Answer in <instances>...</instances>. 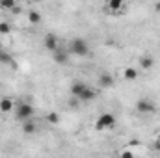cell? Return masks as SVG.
I'll use <instances>...</instances> for the list:
<instances>
[{
	"label": "cell",
	"mask_w": 160,
	"mask_h": 158,
	"mask_svg": "<svg viewBox=\"0 0 160 158\" xmlns=\"http://www.w3.org/2000/svg\"><path fill=\"white\" fill-rule=\"evenodd\" d=\"M69 50L77 56H88L89 54V45L86 39H80V37H75V39L69 43Z\"/></svg>",
	"instance_id": "cell-1"
},
{
	"label": "cell",
	"mask_w": 160,
	"mask_h": 158,
	"mask_svg": "<svg viewBox=\"0 0 160 158\" xmlns=\"http://www.w3.org/2000/svg\"><path fill=\"white\" fill-rule=\"evenodd\" d=\"M116 117L112 114H101L99 119L95 121V130H106V128H114Z\"/></svg>",
	"instance_id": "cell-2"
},
{
	"label": "cell",
	"mask_w": 160,
	"mask_h": 158,
	"mask_svg": "<svg viewBox=\"0 0 160 158\" xmlns=\"http://www.w3.org/2000/svg\"><path fill=\"white\" fill-rule=\"evenodd\" d=\"M34 116V106L32 104H26V102H19L17 104V119L19 121H28V119Z\"/></svg>",
	"instance_id": "cell-3"
},
{
	"label": "cell",
	"mask_w": 160,
	"mask_h": 158,
	"mask_svg": "<svg viewBox=\"0 0 160 158\" xmlns=\"http://www.w3.org/2000/svg\"><path fill=\"white\" fill-rule=\"evenodd\" d=\"M136 110L140 114H151V112H155V104L151 101H147V99H140L136 102Z\"/></svg>",
	"instance_id": "cell-4"
},
{
	"label": "cell",
	"mask_w": 160,
	"mask_h": 158,
	"mask_svg": "<svg viewBox=\"0 0 160 158\" xmlns=\"http://www.w3.org/2000/svg\"><path fill=\"white\" fill-rule=\"evenodd\" d=\"M43 47L47 50H50V52H56L58 50V37L54 34H47L45 39H43Z\"/></svg>",
	"instance_id": "cell-5"
},
{
	"label": "cell",
	"mask_w": 160,
	"mask_h": 158,
	"mask_svg": "<svg viewBox=\"0 0 160 158\" xmlns=\"http://www.w3.org/2000/svg\"><path fill=\"white\" fill-rule=\"evenodd\" d=\"M95 97H97V91H95L93 87H89V86H88V87L82 91V95L78 97V101H80V102H89V101H93Z\"/></svg>",
	"instance_id": "cell-6"
},
{
	"label": "cell",
	"mask_w": 160,
	"mask_h": 158,
	"mask_svg": "<svg viewBox=\"0 0 160 158\" xmlns=\"http://www.w3.org/2000/svg\"><path fill=\"white\" fill-rule=\"evenodd\" d=\"M99 86H101V87H112V86H114V77H112L110 73H102V75L99 77Z\"/></svg>",
	"instance_id": "cell-7"
},
{
	"label": "cell",
	"mask_w": 160,
	"mask_h": 158,
	"mask_svg": "<svg viewBox=\"0 0 160 158\" xmlns=\"http://www.w3.org/2000/svg\"><path fill=\"white\" fill-rule=\"evenodd\" d=\"M153 65H155V58H153V56L147 54V56H142V58H140V67H142V69L149 71Z\"/></svg>",
	"instance_id": "cell-8"
},
{
	"label": "cell",
	"mask_w": 160,
	"mask_h": 158,
	"mask_svg": "<svg viewBox=\"0 0 160 158\" xmlns=\"http://www.w3.org/2000/svg\"><path fill=\"white\" fill-rule=\"evenodd\" d=\"M86 87H88V86H86V84H84V82H75V84H73V86H71V95H73V97H77V99H78L80 95H82V91H84V89H86Z\"/></svg>",
	"instance_id": "cell-9"
},
{
	"label": "cell",
	"mask_w": 160,
	"mask_h": 158,
	"mask_svg": "<svg viewBox=\"0 0 160 158\" xmlns=\"http://www.w3.org/2000/svg\"><path fill=\"white\" fill-rule=\"evenodd\" d=\"M67 60H69V56H67L65 50H60V48H58V50L54 52V62H56V63L62 65V63H67Z\"/></svg>",
	"instance_id": "cell-10"
},
{
	"label": "cell",
	"mask_w": 160,
	"mask_h": 158,
	"mask_svg": "<svg viewBox=\"0 0 160 158\" xmlns=\"http://www.w3.org/2000/svg\"><path fill=\"white\" fill-rule=\"evenodd\" d=\"M22 130H24V134H34V132L38 130V125H36L32 119H28V121L22 123Z\"/></svg>",
	"instance_id": "cell-11"
},
{
	"label": "cell",
	"mask_w": 160,
	"mask_h": 158,
	"mask_svg": "<svg viewBox=\"0 0 160 158\" xmlns=\"http://www.w3.org/2000/svg\"><path fill=\"white\" fill-rule=\"evenodd\" d=\"M0 63H4V65H11L13 63V56L9 52H6L4 48H0Z\"/></svg>",
	"instance_id": "cell-12"
},
{
	"label": "cell",
	"mask_w": 160,
	"mask_h": 158,
	"mask_svg": "<svg viewBox=\"0 0 160 158\" xmlns=\"http://www.w3.org/2000/svg\"><path fill=\"white\" fill-rule=\"evenodd\" d=\"M138 75H140V73H138V69H134V67H127V69L123 71V77L127 80H136Z\"/></svg>",
	"instance_id": "cell-13"
},
{
	"label": "cell",
	"mask_w": 160,
	"mask_h": 158,
	"mask_svg": "<svg viewBox=\"0 0 160 158\" xmlns=\"http://www.w3.org/2000/svg\"><path fill=\"white\" fill-rule=\"evenodd\" d=\"M0 110L6 112V114L11 112V110H13V101H11V99H2V101H0Z\"/></svg>",
	"instance_id": "cell-14"
},
{
	"label": "cell",
	"mask_w": 160,
	"mask_h": 158,
	"mask_svg": "<svg viewBox=\"0 0 160 158\" xmlns=\"http://www.w3.org/2000/svg\"><path fill=\"white\" fill-rule=\"evenodd\" d=\"M123 7H125V4L121 0H110L108 2V9H112V11H119Z\"/></svg>",
	"instance_id": "cell-15"
},
{
	"label": "cell",
	"mask_w": 160,
	"mask_h": 158,
	"mask_svg": "<svg viewBox=\"0 0 160 158\" xmlns=\"http://www.w3.org/2000/svg\"><path fill=\"white\" fill-rule=\"evenodd\" d=\"M28 21H30L32 24H39L41 22V13L39 11H36V9L30 11V13H28Z\"/></svg>",
	"instance_id": "cell-16"
},
{
	"label": "cell",
	"mask_w": 160,
	"mask_h": 158,
	"mask_svg": "<svg viewBox=\"0 0 160 158\" xmlns=\"http://www.w3.org/2000/svg\"><path fill=\"white\" fill-rule=\"evenodd\" d=\"M17 4H15V0H0V7L2 9H13Z\"/></svg>",
	"instance_id": "cell-17"
},
{
	"label": "cell",
	"mask_w": 160,
	"mask_h": 158,
	"mask_svg": "<svg viewBox=\"0 0 160 158\" xmlns=\"http://www.w3.org/2000/svg\"><path fill=\"white\" fill-rule=\"evenodd\" d=\"M9 32H11V26H9V22L2 21V22H0V34H2V36H8Z\"/></svg>",
	"instance_id": "cell-18"
},
{
	"label": "cell",
	"mask_w": 160,
	"mask_h": 158,
	"mask_svg": "<svg viewBox=\"0 0 160 158\" xmlns=\"http://www.w3.org/2000/svg\"><path fill=\"white\" fill-rule=\"evenodd\" d=\"M47 121H48V123H52V125H56V123L60 121V116H58L56 112H50V114L47 116Z\"/></svg>",
	"instance_id": "cell-19"
},
{
	"label": "cell",
	"mask_w": 160,
	"mask_h": 158,
	"mask_svg": "<svg viewBox=\"0 0 160 158\" xmlns=\"http://www.w3.org/2000/svg\"><path fill=\"white\" fill-rule=\"evenodd\" d=\"M121 158H134V155H132L130 151H127V149H125V151L121 153Z\"/></svg>",
	"instance_id": "cell-20"
},
{
	"label": "cell",
	"mask_w": 160,
	"mask_h": 158,
	"mask_svg": "<svg viewBox=\"0 0 160 158\" xmlns=\"http://www.w3.org/2000/svg\"><path fill=\"white\" fill-rule=\"evenodd\" d=\"M155 11H158V13H160V2H158V4H155Z\"/></svg>",
	"instance_id": "cell-21"
},
{
	"label": "cell",
	"mask_w": 160,
	"mask_h": 158,
	"mask_svg": "<svg viewBox=\"0 0 160 158\" xmlns=\"http://www.w3.org/2000/svg\"><path fill=\"white\" fill-rule=\"evenodd\" d=\"M155 147H157V151H160V141H155Z\"/></svg>",
	"instance_id": "cell-22"
},
{
	"label": "cell",
	"mask_w": 160,
	"mask_h": 158,
	"mask_svg": "<svg viewBox=\"0 0 160 158\" xmlns=\"http://www.w3.org/2000/svg\"><path fill=\"white\" fill-rule=\"evenodd\" d=\"M157 141H160V138H158V140H157Z\"/></svg>",
	"instance_id": "cell-23"
}]
</instances>
